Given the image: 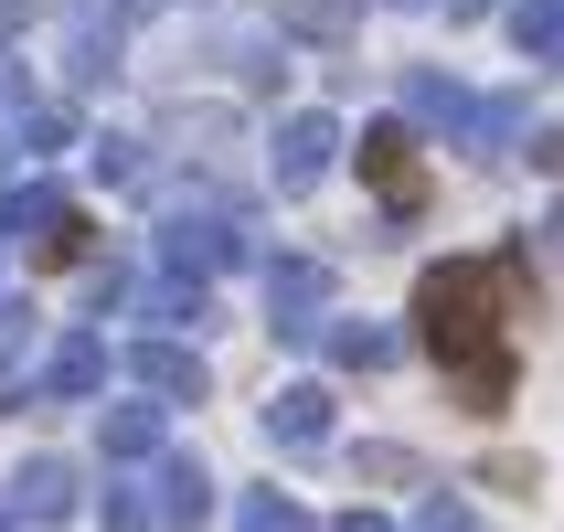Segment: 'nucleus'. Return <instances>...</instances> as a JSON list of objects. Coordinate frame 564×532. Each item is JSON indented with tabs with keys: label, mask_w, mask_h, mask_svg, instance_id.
I'll return each mask as SVG.
<instances>
[{
	"label": "nucleus",
	"mask_w": 564,
	"mask_h": 532,
	"mask_svg": "<svg viewBox=\"0 0 564 532\" xmlns=\"http://www.w3.org/2000/svg\"><path fill=\"white\" fill-rule=\"evenodd\" d=\"M22 107H32V96H22V64L0 54V118H22Z\"/></svg>",
	"instance_id": "obj_30"
},
{
	"label": "nucleus",
	"mask_w": 564,
	"mask_h": 532,
	"mask_svg": "<svg viewBox=\"0 0 564 532\" xmlns=\"http://www.w3.org/2000/svg\"><path fill=\"white\" fill-rule=\"evenodd\" d=\"M319 310H330V267H319V256H278V267H267V330L310 351Z\"/></svg>",
	"instance_id": "obj_7"
},
{
	"label": "nucleus",
	"mask_w": 564,
	"mask_h": 532,
	"mask_svg": "<svg viewBox=\"0 0 564 532\" xmlns=\"http://www.w3.org/2000/svg\"><path fill=\"white\" fill-rule=\"evenodd\" d=\"M405 11H447V22H479L490 0H405Z\"/></svg>",
	"instance_id": "obj_31"
},
{
	"label": "nucleus",
	"mask_w": 564,
	"mask_h": 532,
	"mask_svg": "<svg viewBox=\"0 0 564 532\" xmlns=\"http://www.w3.org/2000/svg\"><path fill=\"white\" fill-rule=\"evenodd\" d=\"M139 319H150V341H182V330H203V319H214V287L150 278V287H139Z\"/></svg>",
	"instance_id": "obj_15"
},
{
	"label": "nucleus",
	"mask_w": 564,
	"mask_h": 532,
	"mask_svg": "<svg viewBox=\"0 0 564 532\" xmlns=\"http://www.w3.org/2000/svg\"><path fill=\"white\" fill-rule=\"evenodd\" d=\"M96 383H107V341H96V330H64V341L43 351V373H32V394H43V405H86Z\"/></svg>",
	"instance_id": "obj_13"
},
{
	"label": "nucleus",
	"mask_w": 564,
	"mask_h": 532,
	"mask_svg": "<svg viewBox=\"0 0 564 532\" xmlns=\"http://www.w3.org/2000/svg\"><path fill=\"white\" fill-rule=\"evenodd\" d=\"M522 160H533V171H554V182H564V128H533V150H522Z\"/></svg>",
	"instance_id": "obj_29"
},
{
	"label": "nucleus",
	"mask_w": 564,
	"mask_h": 532,
	"mask_svg": "<svg viewBox=\"0 0 564 532\" xmlns=\"http://www.w3.org/2000/svg\"><path fill=\"white\" fill-rule=\"evenodd\" d=\"M522 128H533V118H522V96H479L458 150H469V160H511V139H522Z\"/></svg>",
	"instance_id": "obj_18"
},
{
	"label": "nucleus",
	"mask_w": 564,
	"mask_h": 532,
	"mask_svg": "<svg viewBox=\"0 0 564 532\" xmlns=\"http://www.w3.org/2000/svg\"><path fill=\"white\" fill-rule=\"evenodd\" d=\"M415 532H479V511L458 501V490H426V511H415Z\"/></svg>",
	"instance_id": "obj_27"
},
{
	"label": "nucleus",
	"mask_w": 564,
	"mask_h": 532,
	"mask_svg": "<svg viewBox=\"0 0 564 532\" xmlns=\"http://www.w3.org/2000/svg\"><path fill=\"white\" fill-rule=\"evenodd\" d=\"M235 532H310V511L288 490H235Z\"/></svg>",
	"instance_id": "obj_23"
},
{
	"label": "nucleus",
	"mask_w": 564,
	"mask_h": 532,
	"mask_svg": "<svg viewBox=\"0 0 564 532\" xmlns=\"http://www.w3.org/2000/svg\"><path fill=\"white\" fill-rule=\"evenodd\" d=\"M54 150H75V107L64 96H32L22 118H0V192H22V171Z\"/></svg>",
	"instance_id": "obj_8"
},
{
	"label": "nucleus",
	"mask_w": 564,
	"mask_h": 532,
	"mask_svg": "<svg viewBox=\"0 0 564 532\" xmlns=\"http://www.w3.org/2000/svg\"><path fill=\"white\" fill-rule=\"evenodd\" d=\"M351 469H362V479H383V490H394V479H426V458H415V447H394V437H383V447H362Z\"/></svg>",
	"instance_id": "obj_26"
},
{
	"label": "nucleus",
	"mask_w": 564,
	"mask_h": 532,
	"mask_svg": "<svg viewBox=\"0 0 564 532\" xmlns=\"http://www.w3.org/2000/svg\"><path fill=\"white\" fill-rule=\"evenodd\" d=\"M511 43L533 64H554L564 54V0H511Z\"/></svg>",
	"instance_id": "obj_20"
},
{
	"label": "nucleus",
	"mask_w": 564,
	"mask_h": 532,
	"mask_svg": "<svg viewBox=\"0 0 564 532\" xmlns=\"http://www.w3.org/2000/svg\"><path fill=\"white\" fill-rule=\"evenodd\" d=\"M107 11H118V22H139V11H160V0H107Z\"/></svg>",
	"instance_id": "obj_33"
},
{
	"label": "nucleus",
	"mask_w": 564,
	"mask_h": 532,
	"mask_svg": "<svg viewBox=\"0 0 564 532\" xmlns=\"http://www.w3.org/2000/svg\"><path fill=\"white\" fill-rule=\"evenodd\" d=\"M330 532H394V522H383V511H341Z\"/></svg>",
	"instance_id": "obj_32"
},
{
	"label": "nucleus",
	"mask_w": 564,
	"mask_h": 532,
	"mask_svg": "<svg viewBox=\"0 0 564 532\" xmlns=\"http://www.w3.org/2000/svg\"><path fill=\"white\" fill-rule=\"evenodd\" d=\"M330 437H341L330 383H278V394H267V447H288V458H319Z\"/></svg>",
	"instance_id": "obj_10"
},
{
	"label": "nucleus",
	"mask_w": 564,
	"mask_h": 532,
	"mask_svg": "<svg viewBox=\"0 0 564 532\" xmlns=\"http://www.w3.org/2000/svg\"><path fill=\"white\" fill-rule=\"evenodd\" d=\"M96 511H107V532H160L150 479H107V490H96Z\"/></svg>",
	"instance_id": "obj_22"
},
{
	"label": "nucleus",
	"mask_w": 564,
	"mask_h": 532,
	"mask_svg": "<svg viewBox=\"0 0 564 532\" xmlns=\"http://www.w3.org/2000/svg\"><path fill=\"white\" fill-rule=\"evenodd\" d=\"M543 246H554V256H564V203H554V224H543Z\"/></svg>",
	"instance_id": "obj_34"
},
{
	"label": "nucleus",
	"mask_w": 564,
	"mask_h": 532,
	"mask_svg": "<svg viewBox=\"0 0 564 532\" xmlns=\"http://www.w3.org/2000/svg\"><path fill=\"white\" fill-rule=\"evenodd\" d=\"M224 54H235V75H246V86H278V75H288V64H278V43H267V32H235Z\"/></svg>",
	"instance_id": "obj_25"
},
{
	"label": "nucleus",
	"mask_w": 564,
	"mask_h": 532,
	"mask_svg": "<svg viewBox=\"0 0 564 532\" xmlns=\"http://www.w3.org/2000/svg\"><path fill=\"white\" fill-rule=\"evenodd\" d=\"M469 107H479V96L458 86V75H437V64H405V86H394V118H405V128H447V139H469Z\"/></svg>",
	"instance_id": "obj_12"
},
{
	"label": "nucleus",
	"mask_w": 564,
	"mask_h": 532,
	"mask_svg": "<svg viewBox=\"0 0 564 532\" xmlns=\"http://www.w3.org/2000/svg\"><path fill=\"white\" fill-rule=\"evenodd\" d=\"M75 501H86V479L64 469V458H22V469L0 479V511H11V532H22V522H64Z\"/></svg>",
	"instance_id": "obj_11"
},
{
	"label": "nucleus",
	"mask_w": 564,
	"mask_h": 532,
	"mask_svg": "<svg viewBox=\"0 0 564 532\" xmlns=\"http://www.w3.org/2000/svg\"><path fill=\"white\" fill-rule=\"evenodd\" d=\"M458 405L469 415H490V405H511V351H490L479 373H458Z\"/></svg>",
	"instance_id": "obj_24"
},
{
	"label": "nucleus",
	"mask_w": 564,
	"mask_h": 532,
	"mask_svg": "<svg viewBox=\"0 0 564 532\" xmlns=\"http://www.w3.org/2000/svg\"><path fill=\"white\" fill-rule=\"evenodd\" d=\"M22 32H43V11L32 0H0V54H22Z\"/></svg>",
	"instance_id": "obj_28"
},
{
	"label": "nucleus",
	"mask_w": 564,
	"mask_h": 532,
	"mask_svg": "<svg viewBox=\"0 0 564 532\" xmlns=\"http://www.w3.org/2000/svg\"><path fill=\"white\" fill-rule=\"evenodd\" d=\"M415 341L437 351L447 373H479L501 351V278H490V256H437L415 278Z\"/></svg>",
	"instance_id": "obj_1"
},
{
	"label": "nucleus",
	"mask_w": 564,
	"mask_h": 532,
	"mask_svg": "<svg viewBox=\"0 0 564 532\" xmlns=\"http://www.w3.org/2000/svg\"><path fill=\"white\" fill-rule=\"evenodd\" d=\"M351 160H362V182L383 192V214H426V160H415L405 118H373L362 139H351Z\"/></svg>",
	"instance_id": "obj_6"
},
{
	"label": "nucleus",
	"mask_w": 564,
	"mask_h": 532,
	"mask_svg": "<svg viewBox=\"0 0 564 532\" xmlns=\"http://www.w3.org/2000/svg\"><path fill=\"white\" fill-rule=\"evenodd\" d=\"M0 246L43 256V267H75V256H86V214H75V192H64V182L0 192Z\"/></svg>",
	"instance_id": "obj_3"
},
{
	"label": "nucleus",
	"mask_w": 564,
	"mask_h": 532,
	"mask_svg": "<svg viewBox=\"0 0 564 532\" xmlns=\"http://www.w3.org/2000/svg\"><path fill=\"white\" fill-rule=\"evenodd\" d=\"M278 22H288V32H299V43H341V32H351V22H362V0H288Z\"/></svg>",
	"instance_id": "obj_21"
},
{
	"label": "nucleus",
	"mask_w": 564,
	"mask_h": 532,
	"mask_svg": "<svg viewBox=\"0 0 564 532\" xmlns=\"http://www.w3.org/2000/svg\"><path fill=\"white\" fill-rule=\"evenodd\" d=\"M160 278H192V287H214L224 267H256V214L235 203V192H203V203H171L160 214Z\"/></svg>",
	"instance_id": "obj_2"
},
{
	"label": "nucleus",
	"mask_w": 564,
	"mask_h": 532,
	"mask_svg": "<svg viewBox=\"0 0 564 532\" xmlns=\"http://www.w3.org/2000/svg\"><path fill=\"white\" fill-rule=\"evenodd\" d=\"M86 150H96V182H118V192H150V139L107 128V139H86Z\"/></svg>",
	"instance_id": "obj_19"
},
{
	"label": "nucleus",
	"mask_w": 564,
	"mask_h": 532,
	"mask_svg": "<svg viewBox=\"0 0 564 532\" xmlns=\"http://www.w3.org/2000/svg\"><path fill=\"white\" fill-rule=\"evenodd\" d=\"M319 351H330V362H341V373H394V330H383V319H319Z\"/></svg>",
	"instance_id": "obj_16"
},
{
	"label": "nucleus",
	"mask_w": 564,
	"mask_h": 532,
	"mask_svg": "<svg viewBox=\"0 0 564 532\" xmlns=\"http://www.w3.org/2000/svg\"><path fill=\"white\" fill-rule=\"evenodd\" d=\"M160 426H171V415L139 394V405H107V426H96V437H107V458H118V469H139V458H160Z\"/></svg>",
	"instance_id": "obj_17"
},
{
	"label": "nucleus",
	"mask_w": 564,
	"mask_h": 532,
	"mask_svg": "<svg viewBox=\"0 0 564 532\" xmlns=\"http://www.w3.org/2000/svg\"><path fill=\"white\" fill-rule=\"evenodd\" d=\"M341 150H351V139H341V118H330V107H288L278 139H267V182H278V192H319Z\"/></svg>",
	"instance_id": "obj_5"
},
{
	"label": "nucleus",
	"mask_w": 564,
	"mask_h": 532,
	"mask_svg": "<svg viewBox=\"0 0 564 532\" xmlns=\"http://www.w3.org/2000/svg\"><path fill=\"white\" fill-rule=\"evenodd\" d=\"M160 532H203L214 522V469H203V458H171V447H160Z\"/></svg>",
	"instance_id": "obj_14"
},
{
	"label": "nucleus",
	"mask_w": 564,
	"mask_h": 532,
	"mask_svg": "<svg viewBox=\"0 0 564 532\" xmlns=\"http://www.w3.org/2000/svg\"><path fill=\"white\" fill-rule=\"evenodd\" d=\"M43 32H54V75L64 86H107V75H118V11H107V0H54V11H43Z\"/></svg>",
	"instance_id": "obj_4"
},
{
	"label": "nucleus",
	"mask_w": 564,
	"mask_h": 532,
	"mask_svg": "<svg viewBox=\"0 0 564 532\" xmlns=\"http://www.w3.org/2000/svg\"><path fill=\"white\" fill-rule=\"evenodd\" d=\"M128 373H139V394H150L160 415H171V405H203V394H214L203 351H192V341H150V330L128 341Z\"/></svg>",
	"instance_id": "obj_9"
}]
</instances>
